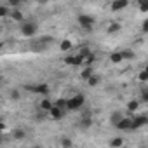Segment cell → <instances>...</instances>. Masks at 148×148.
Segmentation results:
<instances>
[{"label":"cell","instance_id":"6da1fadb","mask_svg":"<svg viewBox=\"0 0 148 148\" xmlns=\"http://www.w3.org/2000/svg\"><path fill=\"white\" fill-rule=\"evenodd\" d=\"M86 103V98L82 94H77V96H73L70 99H66V110L68 112H75V110H80Z\"/></svg>","mask_w":148,"mask_h":148},{"label":"cell","instance_id":"7a4b0ae2","mask_svg":"<svg viewBox=\"0 0 148 148\" xmlns=\"http://www.w3.org/2000/svg\"><path fill=\"white\" fill-rule=\"evenodd\" d=\"M25 89L33 94H40V96H47L51 92V87L47 84H32V86H25Z\"/></svg>","mask_w":148,"mask_h":148},{"label":"cell","instance_id":"3957f363","mask_svg":"<svg viewBox=\"0 0 148 148\" xmlns=\"http://www.w3.org/2000/svg\"><path fill=\"white\" fill-rule=\"evenodd\" d=\"M77 21H79V25H80L86 32H92L94 18H91L89 14H79V16H77Z\"/></svg>","mask_w":148,"mask_h":148},{"label":"cell","instance_id":"277c9868","mask_svg":"<svg viewBox=\"0 0 148 148\" xmlns=\"http://www.w3.org/2000/svg\"><path fill=\"white\" fill-rule=\"evenodd\" d=\"M37 25L35 23H32V21H28V23H23L21 25V33L25 35V37H33L35 33H37Z\"/></svg>","mask_w":148,"mask_h":148},{"label":"cell","instance_id":"5b68a950","mask_svg":"<svg viewBox=\"0 0 148 148\" xmlns=\"http://www.w3.org/2000/svg\"><path fill=\"white\" fill-rule=\"evenodd\" d=\"M145 125H148V115H138L136 119H132V131L141 129Z\"/></svg>","mask_w":148,"mask_h":148},{"label":"cell","instance_id":"8992f818","mask_svg":"<svg viewBox=\"0 0 148 148\" xmlns=\"http://www.w3.org/2000/svg\"><path fill=\"white\" fill-rule=\"evenodd\" d=\"M63 61H64L66 64H70V66H80V64H84V59H82L79 54H77V56H64Z\"/></svg>","mask_w":148,"mask_h":148},{"label":"cell","instance_id":"52a82bcc","mask_svg":"<svg viewBox=\"0 0 148 148\" xmlns=\"http://www.w3.org/2000/svg\"><path fill=\"white\" fill-rule=\"evenodd\" d=\"M119 131H132V119H127V117H124L117 125H115Z\"/></svg>","mask_w":148,"mask_h":148},{"label":"cell","instance_id":"ba28073f","mask_svg":"<svg viewBox=\"0 0 148 148\" xmlns=\"http://www.w3.org/2000/svg\"><path fill=\"white\" fill-rule=\"evenodd\" d=\"M63 115H64V110L63 108H59V106H52V110L49 112V117L51 119H54V120H59V119H63Z\"/></svg>","mask_w":148,"mask_h":148},{"label":"cell","instance_id":"9c48e42d","mask_svg":"<svg viewBox=\"0 0 148 148\" xmlns=\"http://www.w3.org/2000/svg\"><path fill=\"white\" fill-rule=\"evenodd\" d=\"M127 5H129L127 0H117V2H112V11H113V12H117V11L125 9Z\"/></svg>","mask_w":148,"mask_h":148},{"label":"cell","instance_id":"30bf717a","mask_svg":"<svg viewBox=\"0 0 148 148\" xmlns=\"http://www.w3.org/2000/svg\"><path fill=\"white\" fill-rule=\"evenodd\" d=\"M92 70H94L92 66H86V68L80 71V79H82V80H89V79L94 75V71H92Z\"/></svg>","mask_w":148,"mask_h":148},{"label":"cell","instance_id":"8fae6325","mask_svg":"<svg viewBox=\"0 0 148 148\" xmlns=\"http://www.w3.org/2000/svg\"><path fill=\"white\" fill-rule=\"evenodd\" d=\"M91 124H92V120H91V115H89V113H84V115H82V120H80V127H84V129H89V127H91Z\"/></svg>","mask_w":148,"mask_h":148},{"label":"cell","instance_id":"7c38bea8","mask_svg":"<svg viewBox=\"0 0 148 148\" xmlns=\"http://www.w3.org/2000/svg\"><path fill=\"white\" fill-rule=\"evenodd\" d=\"M52 106H54V105H52L49 99H45V98L40 101V110H42V112H47V113H49V112L52 110Z\"/></svg>","mask_w":148,"mask_h":148},{"label":"cell","instance_id":"4fadbf2b","mask_svg":"<svg viewBox=\"0 0 148 148\" xmlns=\"http://www.w3.org/2000/svg\"><path fill=\"white\" fill-rule=\"evenodd\" d=\"M122 145H124V138H120V136L110 139V146L112 148H122Z\"/></svg>","mask_w":148,"mask_h":148},{"label":"cell","instance_id":"5bb4252c","mask_svg":"<svg viewBox=\"0 0 148 148\" xmlns=\"http://www.w3.org/2000/svg\"><path fill=\"white\" fill-rule=\"evenodd\" d=\"M79 56H80V58L84 59V63H86V59H87V58H91V56H92V52H91V49L82 47V49H80V52H79Z\"/></svg>","mask_w":148,"mask_h":148},{"label":"cell","instance_id":"9a60e30c","mask_svg":"<svg viewBox=\"0 0 148 148\" xmlns=\"http://www.w3.org/2000/svg\"><path fill=\"white\" fill-rule=\"evenodd\" d=\"M110 61H112V63H115V64H117V63H120V61H124L122 52H112V54H110Z\"/></svg>","mask_w":148,"mask_h":148},{"label":"cell","instance_id":"2e32d148","mask_svg":"<svg viewBox=\"0 0 148 148\" xmlns=\"http://www.w3.org/2000/svg\"><path fill=\"white\" fill-rule=\"evenodd\" d=\"M138 108H139V101L138 99H132V101L127 103V112H138Z\"/></svg>","mask_w":148,"mask_h":148},{"label":"cell","instance_id":"e0dca14e","mask_svg":"<svg viewBox=\"0 0 148 148\" xmlns=\"http://www.w3.org/2000/svg\"><path fill=\"white\" fill-rule=\"evenodd\" d=\"M122 119H124V115H122V113H119V112H115V113L110 117V122H112V125H117Z\"/></svg>","mask_w":148,"mask_h":148},{"label":"cell","instance_id":"ac0fdd59","mask_svg":"<svg viewBox=\"0 0 148 148\" xmlns=\"http://www.w3.org/2000/svg\"><path fill=\"white\" fill-rule=\"evenodd\" d=\"M11 18H12L14 21H23V12L18 11V9H12V11H11Z\"/></svg>","mask_w":148,"mask_h":148},{"label":"cell","instance_id":"d6986e66","mask_svg":"<svg viewBox=\"0 0 148 148\" xmlns=\"http://www.w3.org/2000/svg\"><path fill=\"white\" fill-rule=\"evenodd\" d=\"M120 28H122V26H120V23H115V21H113V23H110V25H108V30H106V32H108V33H117Z\"/></svg>","mask_w":148,"mask_h":148},{"label":"cell","instance_id":"ffe728a7","mask_svg":"<svg viewBox=\"0 0 148 148\" xmlns=\"http://www.w3.org/2000/svg\"><path fill=\"white\" fill-rule=\"evenodd\" d=\"M59 49H61L63 52L70 51V49H71V42H70V40H61V44H59Z\"/></svg>","mask_w":148,"mask_h":148},{"label":"cell","instance_id":"44dd1931","mask_svg":"<svg viewBox=\"0 0 148 148\" xmlns=\"http://www.w3.org/2000/svg\"><path fill=\"white\" fill-rule=\"evenodd\" d=\"M12 136H14V139H25V138H26V132H25L23 129H16V131L12 132Z\"/></svg>","mask_w":148,"mask_h":148},{"label":"cell","instance_id":"7402d4cb","mask_svg":"<svg viewBox=\"0 0 148 148\" xmlns=\"http://www.w3.org/2000/svg\"><path fill=\"white\" fill-rule=\"evenodd\" d=\"M138 9H139V12H148V0H139Z\"/></svg>","mask_w":148,"mask_h":148},{"label":"cell","instance_id":"603a6c76","mask_svg":"<svg viewBox=\"0 0 148 148\" xmlns=\"http://www.w3.org/2000/svg\"><path fill=\"white\" fill-rule=\"evenodd\" d=\"M61 146H63V148H71V146H73V143H71V139H70V138L63 136V138H61Z\"/></svg>","mask_w":148,"mask_h":148},{"label":"cell","instance_id":"cb8c5ba5","mask_svg":"<svg viewBox=\"0 0 148 148\" xmlns=\"http://www.w3.org/2000/svg\"><path fill=\"white\" fill-rule=\"evenodd\" d=\"M87 84H89L91 87H96V86L99 84V77H98V75H92V77L87 80Z\"/></svg>","mask_w":148,"mask_h":148},{"label":"cell","instance_id":"d4e9b609","mask_svg":"<svg viewBox=\"0 0 148 148\" xmlns=\"http://www.w3.org/2000/svg\"><path fill=\"white\" fill-rule=\"evenodd\" d=\"M122 58L127 59V61H129V59H134V52L129 51V49H127V51H122Z\"/></svg>","mask_w":148,"mask_h":148},{"label":"cell","instance_id":"484cf974","mask_svg":"<svg viewBox=\"0 0 148 148\" xmlns=\"http://www.w3.org/2000/svg\"><path fill=\"white\" fill-rule=\"evenodd\" d=\"M138 79H139V82H148V71L146 70H141Z\"/></svg>","mask_w":148,"mask_h":148},{"label":"cell","instance_id":"4316f807","mask_svg":"<svg viewBox=\"0 0 148 148\" xmlns=\"http://www.w3.org/2000/svg\"><path fill=\"white\" fill-rule=\"evenodd\" d=\"M7 14H11L7 9V4H0V16H7Z\"/></svg>","mask_w":148,"mask_h":148},{"label":"cell","instance_id":"83f0119b","mask_svg":"<svg viewBox=\"0 0 148 148\" xmlns=\"http://www.w3.org/2000/svg\"><path fill=\"white\" fill-rule=\"evenodd\" d=\"M141 99L148 103V87H143L141 89Z\"/></svg>","mask_w":148,"mask_h":148},{"label":"cell","instance_id":"f1b7e54d","mask_svg":"<svg viewBox=\"0 0 148 148\" xmlns=\"http://www.w3.org/2000/svg\"><path fill=\"white\" fill-rule=\"evenodd\" d=\"M11 98H12V99H19V91H16V89L11 91Z\"/></svg>","mask_w":148,"mask_h":148},{"label":"cell","instance_id":"f546056e","mask_svg":"<svg viewBox=\"0 0 148 148\" xmlns=\"http://www.w3.org/2000/svg\"><path fill=\"white\" fill-rule=\"evenodd\" d=\"M141 28H143V32H145V33H148V19H145V21H143Z\"/></svg>","mask_w":148,"mask_h":148},{"label":"cell","instance_id":"4dcf8cb0","mask_svg":"<svg viewBox=\"0 0 148 148\" xmlns=\"http://www.w3.org/2000/svg\"><path fill=\"white\" fill-rule=\"evenodd\" d=\"M7 5H11V7H18V5H19V2H18V0H9Z\"/></svg>","mask_w":148,"mask_h":148},{"label":"cell","instance_id":"1f68e13d","mask_svg":"<svg viewBox=\"0 0 148 148\" xmlns=\"http://www.w3.org/2000/svg\"><path fill=\"white\" fill-rule=\"evenodd\" d=\"M139 148H148V145H145V143H143V145H139Z\"/></svg>","mask_w":148,"mask_h":148},{"label":"cell","instance_id":"d6a6232c","mask_svg":"<svg viewBox=\"0 0 148 148\" xmlns=\"http://www.w3.org/2000/svg\"><path fill=\"white\" fill-rule=\"evenodd\" d=\"M145 70H146V71H148V66H146V68H145Z\"/></svg>","mask_w":148,"mask_h":148},{"label":"cell","instance_id":"836d02e7","mask_svg":"<svg viewBox=\"0 0 148 148\" xmlns=\"http://www.w3.org/2000/svg\"><path fill=\"white\" fill-rule=\"evenodd\" d=\"M33 148H38V146H33Z\"/></svg>","mask_w":148,"mask_h":148}]
</instances>
